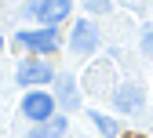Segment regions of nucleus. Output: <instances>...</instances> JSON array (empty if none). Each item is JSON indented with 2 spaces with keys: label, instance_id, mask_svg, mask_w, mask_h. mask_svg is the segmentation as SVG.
Returning <instances> with one entry per match:
<instances>
[{
  "label": "nucleus",
  "instance_id": "9d476101",
  "mask_svg": "<svg viewBox=\"0 0 153 138\" xmlns=\"http://www.w3.org/2000/svg\"><path fill=\"white\" fill-rule=\"evenodd\" d=\"M142 47H146V51H153V29H146V36H142Z\"/></svg>",
  "mask_w": 153,
  "mask_h": 138
},
{
  "label": "nucleus",
  "instance_id": "6e6552de",
  "mask_svg": "<svg viewBox=\"0 0 153 138\" xmlns=\"http://www.w3.org/2000/svg\"><path fill=\"white\" fill-rule=\"evenodd\" d=\"M91 120H95V127H99L102 134H109V138H117V134H120V124H117V120H109V116H102V113H91Z\"/></svg>",
  "mask_w": 153,
  "mask_h": 138
},
{
  "label": "nucleus",
  "instance_id": "423d86ee",
  "mask_svg": "<svg viewBox=\"0 0 153 138\" xmlns=\"http://www.w3.org/2000/svg\"><path fill=\"white\" fill-rule=\"evenodd\" d=\"M113 106H117L120 113H135L142 106V91L139 87H120L117 94H113Z\"/></svg>",
  "mask_w": 153,
  "mask_h": 138
},
{
  "label": "nucleus",
  "instance_id": "0eeeda50",
  "mask_svg": "<svg viewBox=\"0 0 153 138\" xmlns=\"http://www.w3.org/2000/svg\"><path fill=\"white\" fill-rule=\"evenodd\" d=\"M59 94H62V106L66 109H76V91H73V76H59Z\"/></svg>",
  "mask_w": 153,
  "mask_h": 138
},
{
  "label": "nucleus",
  "instance_id": "9b49d317",
  "mask_svg": "<svg viewBox=\"0 0 153 138\" xmlns=\"http://www.w3.org/2000/svg\"><path fill=\"white\" fill-rule=\"evenodd\" d=\"M0 51H4V36H0Z\"/></svg>",
  "mask_w": 153,
  "mask_h": 138
},
{
  "label": "nucleus",
  "instance_id": "20e7f679",
  "mask_svg": "<svg viewBox=\"0 0 153 138\" xmlns=\"http://www.w3.org/2000/svg\"><path fill=\"white\" fill-rule=\"evenodd\" d=\"M15 80L22 87H40V84H51L55 80V69L48 62H22L15 69Z\"/></svg>",
  "mask_w": 153,
  "mask_h": 138
},
{
  "label": "nucleus",
  "instance_id": "f03ea898",
  "mask_svg": "<svg viewBox=\"0 0 153 138\" xmlns=\"http://www.w3.org/2000/svg\"><path fill=\"white\" fill-rule=\"evenodd\" d=\"M73 11V0H33L26 15H33L40 26H62Z\"/></svg>",
  "mask_w": 153,
  "mask_h": 138
},
{
  "label": "nucleus",
  "instance_id": "39448f33",
  "mask_svg": "<svg viewBox=\"0 0 153 138\" xmlns=\"http://www.w3.org/2000/svg\"><path fill=\"white\" fill-rule=\"evenodd\" d=\"M69 44H73L76 55H91L95 47H99V29H95L88 18H80V22L73 26V40H69Z\"/></svg>",
  "mask_w": 153,
  "mask_h": 138
},
{
  "label": "nucleus",
  "instance_id": "1a4fd4ad",
  "mask_svg": "<svg viewBox=\"0 0 153 138\" xmlns=\"http://www.w3.org/2000/svg\"><path fill=\"white\" fill-rule=\"evenodd\" d=\"M88 7H91V11H106V7H109V0H88Z\"/></svg>",
  "mask_w": 153,
  "mask_h": 138
},
{
  "label": "nucleus",
  "instance_id": "7ed1b4c3",
  "mask_svg": "<svg viewBox=\"0 0 153 138\" xmlns=\"http://www.w3.org/2000/svg\"><path fill=\"white\" fill-rule=\"evenodd\" d=\"M22 113H26L29 124H48L55 116V94H48V91H26Z\"/></svg>",
  "mask_w": 153,
  "mask_h": 138
},
{
  "label": "nucleus",
  "instance_id": "f257e3e1",
  "mask_svg": "<svg viewBox=\"0 0 153 138\" xmlns=\"http://www.w3.org/2000/svg\"><path fill=\"white\" fill-rule=\"evenodd\" d=\"M18 44L33 55H55L59 51V26H36V29H22Z\"/></svg>",
  "mask_w": 153,
  "mask_h": 138
}]
</instances>
